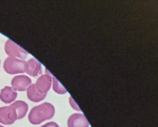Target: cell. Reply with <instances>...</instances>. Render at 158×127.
Instances as JSON below:
<instances>
[{"mask_svg": "<svg viewBox=\"0 0 158 127\" xmlns=\"http://www.w3.org/2000/svg\"><path fill=\"white\" fill-rule=\"evenodd\" d=\"M54 113V107L50 103L45 102L31 109L28 115V120L31 123L38 125L51 118Z\"/></svg>", "mask_w": 158, "mask_h": 127, "instance_id": "1", "label": "cell"}, {"mask_svg": "<svg viewBox=\"0 0 158 127\" xmlns=\"http://www.w3.org/2000/svg\"><path fill=\"white\" fill-rule=\"evenodd\" d=\"M25 61L13 57H7L3 65L4 70L9 74H17L25 72Z\"/></svg>", "mask_w": 158, "mask_h": 127, "instance_id": "2", "label": "cell"}, {"mask_svg": "<svg viewBox=\"0 0 158 127\" xmlns=\"http://www.w3.org/2000/svg\"><path fill=\"white\" fill-rule=\"evenodd\" d=\"M4 47L6 54L10 56V57L16 59L19 58L20 60H23L26 59L28 55V52L16 44L10 39H7L6 41Z\"/></svg>", "mask_w": 158, "mask_h": 127, "instance_id": "3", "label": "cell"}, {"mask_svg": "<svg viewBox=\"0 0 158 127\" xmlns=\"http://www.w3.org/2000/svg\"><path fill=\"white\" fill-rule=\"evenodd\" d=\"M17 119V113L11 105L0 108V123L4 125H10Z\"/></svg>", "mask_w": 158, "mask_h": 127, "instance_id": "4", "label": "cell"}, {"mask_svg": "<svg viewBox=\"0 0 158 127\" xmlns=\"http://www.w3.org/2000/svg\"><path fill=\"white\" fill-rule=\"evenodd\" d=\"M31 83L30 78L25 75L14 76L11 81V85L15 91H24L30 86Z\"/></svg>", "mask_w": 158, "mask_h": 127, "instance_id": "5", "label": "cell"}, {"mask_svg": "<svg viewBox=\"0 0 158 127\" xmlns=\"http://www.w3.org/2000/svg\"><path fill=\"white\" fill-rule=\"evenodd\" d=\"M46 74L40 76L36 80L35 84L36 88L38 91L42 93L47 94V92L49 90L51 85V76L50 73L46 70Z\"/></svg>", "mask_w": 158, "mask_h": 127, "instance_id": "6", "label": "cell"}, {"mask_svg": "<svg viewBox=\"0 0 158 127\" xmlns=\"http://www.w3.org/2000/svg\"><path fill=\"white\" fill-rule=\"evenodd\" d=\"M68 127H89V123L82 113H73L67 120Z\"/></svg>", "mask_w": 158, "mask_h": 127, "instance_id": "7", "label": "cell"}, {"mask_svg": "<svg viewBox=\"0 0 158 127\" xmlns=\"http://www.w3.org/2000/svg\"><path fill=\"white\" fill-rule=\"evenodd\" d=\"M25 72L30 76H36L41 73V65L38 60L31 58L25 62Z\"/></svg>", "mask_w": 158, "mask_h": 127, "instance_id": "8", "label": "cell"}, {"mask_svg": "<svg viewBox=\"0 0 158 127\" xmlns=\"http://www.w3.org/2000/svg\"><path fill=\"white\" fill-rule=\"evenodd\" d=\"M17 96V92L10 86H5L1 90L0 99L6 104L14 101Z\"/></svg>", "mask_w": 158, "mask_h": 127, "instance_id": "9", "label": "cell"}, {"mask_svg": "<svg viewBox=\"0 0 158 127\" xmlns=\"http://www.w3.org/2000/svg\"><path fill=\"white\" fill-rule=\"evenodd\" d=\"M46 93H42L40 92L37 90V89L35 87V84H33L30 85L28 88H27V97L28 98L35 102H40L42 100H43L46 96Z\"/></svg>", "mask_w": 158, "mask_h": 127, "instance_id": "10", "label": "cell"}, {"mask_svg": "<svg viewBox=\"0 0 158 127\" xmlns=\"http://www.w3.org/2000/svg\"><path fill=\"white\" fill-rule=\"evenodd\" d=\"M11 105L15 110L17 119L22 118L25 116L28 111V105L23 100H17L11 104Z\"/></svg>", "mask_w": 158, "mask_h": 127, "instance_id": "11", "label": "cell"}, {"mask_svg": "<svg viewBox=\"0 0 158 127\" xmlns=\"http://www.w3.org/2000/svg\"><path fill=\"white\" fill-rule=\"evenodd\" d=\"M51 76L52 78V81H53V89L54 91L60 94H64L67 92L66 89L64 88V87L59 82V81L50 73Z\"/></svg>", "mask_w": 158, "mask_h": 127, "instance_id": "12", "label": "cell"}, {"mask_svg": "<svg viewBox=\"0 0 158 127\" xmlns=\"http://www.w3.org/2000/svg\"><path fill=\"white\" fill-rule=\"evenodd\" d=\"M69 103L70 104V105L72 106V107L77 110H80L79 107L77 105V104L75 103V102L73 100V99L72 98V97H69Z\"/></svg>", "mask_w": 158, "mask_h": 127, "instance_id": "13", "label": "cell"}, {"mask_svg": "<svg viewBox=\"0 0 158 127\" xmlns=\"http://www.w3.org/2000/svg\"><path fill=\"white\" fill-rule=\"evenodd\" d=\"M41 127H59V126L56 123L51 121V122H48V123L44 124V125L41 126Z\"/></svg>", "mask_w": 158, "mask_h": 127, "instance_id": "14", "label": "cell"}, {"mask_svg": "<svg viewBox=\"0 0 158 127\" xmlns=\"http://www.w3.org/2000/svg\"><path fill=\"white\" fill-rule=\"evenodd\" d=\"M0 127H4V126H2V125H0Z\"/></svg>", "mask_w": 158, "mask_h": 127, "instance_id": "15", "label": "cell"}]
</instances>
